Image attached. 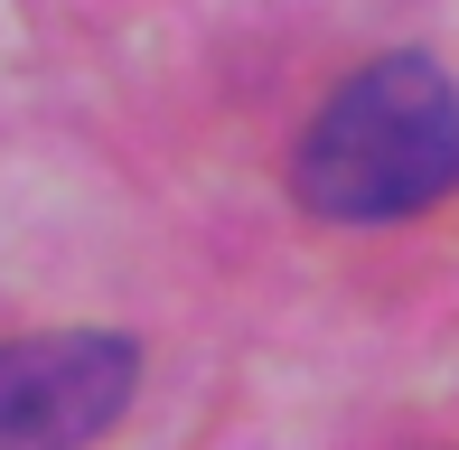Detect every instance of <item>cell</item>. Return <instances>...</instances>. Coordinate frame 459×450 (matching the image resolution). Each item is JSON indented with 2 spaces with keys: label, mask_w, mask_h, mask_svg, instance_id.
Here are the masks:
<instances>
[{
  "label": "cell",
  "mask_w": 459,
  "mask_h": 450,
  "mask_svg": "<svg viewBox=\"0 0 459 450\" xmlns=\"http://www.w3.org/2000/svg\"><path fill=\"white\" fill-rule=\"evenodd\" d=\"M459 188V85L431 56H375L300 132V207L328 225H394Z\"/></svg>",
  "instance_id": "6da1fadb"
},
{
  "label": "cell",
  "mask_w": 459,
  "mask_h": 450,
  "mask_svg": "<svg viewBox=\"0 0 459 450\" xmlns=\"http://www.w3.org/2000/svg\"><path fill=\"white\" fill-rule=\"evenodd\" d=\"M141 385V347L113 329H56L0 347V450H85Z\"/></svg>",
  "instance_id": "7a4b0ae2"
}]
</instances>
